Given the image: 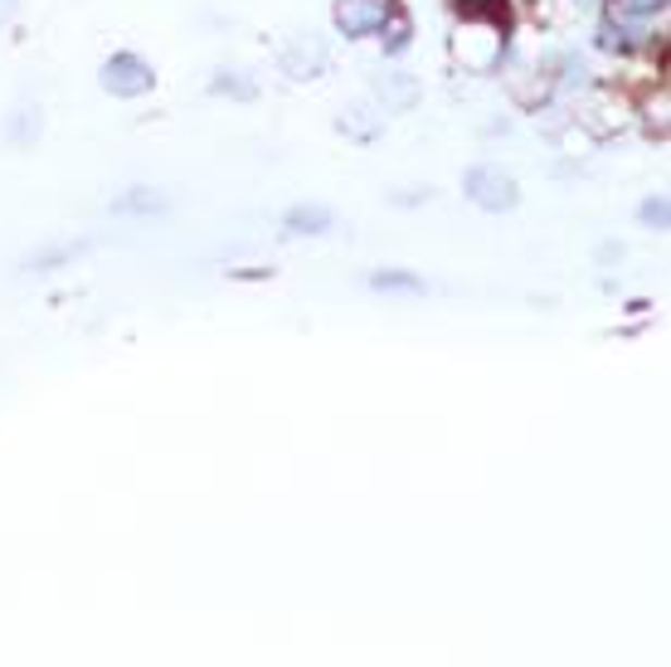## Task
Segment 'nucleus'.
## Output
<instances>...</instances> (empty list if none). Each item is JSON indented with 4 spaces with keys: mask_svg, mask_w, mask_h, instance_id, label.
<instances>
[{
    "mask_svg": "<svg viewBox=\"0 0 671 667\" xmlns=\"http://www.w3.org/2000/svg\"><path fill=\"white\" fill-rule=\"evenodd\" d=\"M613 5V20H647L667 5V0H608Z\"/></svg>",
    "mask_w": 671,
    "mask_h": 667,
    "instance_id": "nucleus-10",
    "label": "nucleus"
},
{
    "mask_svg": "<svg viewBox=\"0 0 671 667\" xmlns=\"http://www.w3.org/2000/svg\"><path fill=\"white\" fill-rule=\"evenodd\" d=\"M151 83H156L151 64H142L136 54H112L108 64H102V88H108L112 98H142Z\"/></svg>",
    "mask_w": 671,
    "mask_h": 667,
    "instance_id": "nucleus-2",
    "label": "nucleus"
},
{
    "mask_svg": "<svg viewBox=\"0 0 671 667\" xmlns=\"http://www.w3.org/2000/svg\"><path fill=\"white\" fill-rule=\"evenodd\" d=\"M375 98H380L385 108H414V102H418V83L404 78V74H390V78L375 83Z\"/></svg>",
    "mask_w": 671,
    "mask_h": 667,
    "instance_id": "nucleus-6",
    "label": "nucleus"
},
{
    "mask_svg": "<svg viewBox=\"0 0 671 667\" xmlns=\"http://www.w3.org/2000/svg\"><path fill=\"white\" fill-rule=\"evenodd\" d=\"M370 288L375 293H424L428 283L408 268H380V274H370Z\"/></svg>",
    "mask_w": 671,
    "mask_h": 667,
    "instance_id": "nucleus-7",
    "label": "nucleus"
},
{
    "mask_svg": "<svg viewBox=\"0 0 671 667\" xmlns=\"http://www.w3.org/2000/svg\"><path fill=\"white\" fill-rule=\"evenodd\" d=\"M331 225H335V215L327 205H292L288 220H282L288 234H331Z\"/></svg>",
    "mask_w": 671,
    "mask_h": 667,
    "instance_id": "nucleus-5",
    "label": "nucleus"
},
{
    "mask_svg": "<svg viewBox=\"0 0 671 667\" xmlns=\"http://www.w3.org/2000/svg\"><path fill=\"white\" fill-rule=\"evenodd\" d=\"M321 64H327V49H321V39H312V35L292 39V45L282 49V69H288L292 78H312V74H321Z\"/></svg>",
    "mask_w": 671,
    "mask_h": 667,
    "instance_id": "nucleus-4",
    "label": "nucleus"
},
{
    "mask_svg": "<svg viewBox=\"0 0 671 667\" xmlns=\"http://www.w3.org/2000/svg\"><path fill=\"white\" fill-rule=\"evenodd\" d=\"M112 210H118V215H161V210H166V195H156V191H132L127 201H112Z\"/></svg>",
    "mask_w": 671,
    "mask_h": 667,
    "instance_id": "nucleus-8",
    "label": "nucleus"
},
{
    "mask_svg": "<svg viewBox=\"0 0 671 667\" xmlns=\"http://www.w3.org/2000/svg\"><path fill=\"white\" fill-rule=\"evenodd\" d=\"M603 45H608V49H627V35H623L618 25H608V29H603Z\"/></svg>",
    "mask_w": 671,
    "mask_h": 667,
    "instance_id": "nucleus-13",
    "label": "nucleus"
},
{
    "mask_svg": "<svg viewBox=\"0 0 671 667\" xmlns=\"http://www.w3.org/2000/svg\"><path fill=\"white\" fill-rule=\"evenodd\" d=\"M370 112L365 108H351V112H341V132H351V137H361V142H370L375 132H380V122H365Z\"/></svg>",
    "mask_w": 671,
    "mask_h": 667,
    "instance_id": "nucleus-11",
    "label": "nucleus"
},
{
    "mask_svg": "<svg viewBox=\"0 0 671 667\" xmlns=\"http://www.w3.org/2000/svg\"><path fill=\"white\" fill-rule=\"evenodd\" d=\"M394 15V0H335V29L351 39L375 35Z\"/></svg>",
    "mask_w": 671,
    "mask_h": 667,
    "instance_id": "nucleus-3",
    "label": "nucleus"
},
{
    "mask_svg": "<svg viewBox=\"0 0 671 667\" xmlns=\"http://www.w3.org/2000/svg\"><path fill=\"white\" fill-rule=\"evenodd\" d=\"M380 35H385V49H390V54H404V49H408V39H414V25H408V20L400 15V10H394V15L380 25Z\"/></svg>",
    "mask_w": 671,
    "mask_h": 667,
    "instance_id": "nucleus-9",
    "label": "nucleus"
},
{
    "mask_svg": "<svg viewBox=\"0 0 671 667\" xmlns=\"http://www.w3.org/2000/svg\"><path fill=\"white\" fill-rule=\"evenodd\" d=\"M463 191H467V201L477 205V210H491V215L516 210V201H521L516 181H511L501 166H472V171L463 175Z\"/></svg>",
    "mask_w": 671,
    "mask_h": 667,
    "instance_id": "nucleus-1",
    "label": "nucleus"
},
{
    "mask_svg": "<svg viewBox=\"0 0 671 667\" xmlns=\"http://www.w3.org/2000/svg\"><path fill=\"white\" fill-rule=\"evenodd\" d=\"M643 225H657V229H667V201H662V195L643 205Z\"/></svg>",
    "mask_w": 671,
    "mask_h": 667,
    "instance_id": "nucleus-12",
    "label": "nucleus"
}]
</instances>
